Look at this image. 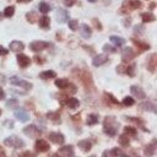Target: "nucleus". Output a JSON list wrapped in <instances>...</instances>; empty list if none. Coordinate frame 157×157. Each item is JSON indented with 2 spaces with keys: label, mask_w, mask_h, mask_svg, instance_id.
Masks as SVG:
<instances>
[{
  "label": "nucleus",
  "mask_w": 157,
  "mask_h": 157,
  "mask_svg": "<svg viewBox=\"0 0 157 157\" xmlns=\"http://www.w3.org/2000/svg\"><path fill=\"white\" fill-rule=\"evenodd\" d=\"M118 129H119V124L118 121L115 120L114 117H105L104 118V121H103V130L107 135L109 136H114L117 132H118Z\"/></svg>",
  "instance_id": "1"
},
{
  "label": "nucleus",
  "mask_w": 157,
  "mask_h": 157,
  "mask_svg": "<svg viewBox=\"0 0 157 157\" xmlns=\"http://www.w3.org/2000/svg\"><path fill=\"white\" fill-rule=\"evenodd\" d=\"M4 144L9 147H13V148H21V147H25V141L22 139H20L18 136H10L7 139L4 140Z\"/></svg>",
  "instance_id": "2"
},
{
  "label": "nucleus",
  "mask_w": 157,
  "mask_h": 157,
  "mask_svg": "<svg viewBox=\"0 0 157 157\" xmlns=\"http://www.w3.org/2000/svg\"><path fill=\"white\" fill-rule=\"evenodd\" d=\"M141 7V2L139 0H124L123 5H121V10L123 12H128V11H132V10H137Z\"/></svg>",
  "instance_id": "3"
},
{
  "label": "nucleus",
  "mask_w": 157,
  "mask_h": 157,
  "mask_svg": "<svg viewBox=\"0 0 157 157\" xmlns=\"http://www.w3.org/2000/svg\"><path fill=\"white\" fill-rule=\"evenodd\" d=\"M81 82L83 83V86L86 88H92L93 87V81H92V76L88 71H80V75H78Z\"/></svg>",
  "instance_id": "4"
},
{
  "label": "nucleus",
  "mask_w": 157,
  "mask_h": 157,
  "mask_svg": "<svg viewBox=\"0 0 157 157\" xmlns=\"http://www.w3.org/2000/svg\"><path fill=\"white\" fill-rule=\"evenodd\" d=\"M10 82H11L12 85L18 86V87H22V88H25V90H31V88H32V83H31V82L25 81V80L17 77V76H12V77H10Z\"/></svg>",
  "instance_id": "5"
},
{
  "label": "nucleus",
  "mask_w": 157,
  "mask_h": 157,
  "mask_svg": "<svg viewBox=\"0 0 157 157\" xmlns=\"http://www.w3.org/2000/svg\"><path fill=\"white\" fill-rule=\"evenodd\" d=\"M49 47V43L48 42H44V40H34L29 44V49L32 52H42L44 49H47Z\"/></svg>",
  "instance_id": "6"
},
{
  "label": "nucleus",
  "mask_w": 157,
  "mask_h": 157,
  "mask_svg": "<svg viewBox=\"0 0 157 157\" xmlns=\"http://www.w3.org/2000/svg\"><path fill=\"white\" fill-rule=\"evenodd\" d=\"M135 55H136V53L131 48H129V47H126V48H124L121 50V59H123V61H130V60H132L135 58Z\"/></svg>",
  "instance_id": "7"
},
{
  "label": "nucleus",
  "mask_w": 157,
  "mask_h": 157,
  "mask_svg": "<svg viewBox=\"0 0 157 157\" xmlns=\"http://www.w3.org/2000/svg\"><path fill=\"white\" fill-rule=\"evenodd\" d=\"M130 92H131V94H132L134 97H136L137 99H144V98H146V93L144 92V90H142L141 87L136 86V85H134V86L130 87Z\"/></svg>",
  "instance_id": "8"
},
{
  "label": "nucleus",
  "mask_w": 157,
  "mask_h": 157,
  "mask_svg": "<svg viewBox=\"0 0 157 157\" xmlns=\"http://www.w3.org/2000/svg\"><path fill=\"white\" fill-rule=\"evenodd\" d=\"M16 59H17V64L20 65V67H22V69H25V67H27L29 64H31V59L26 55V54H17V56H16Z\"/></svg>",
  "instance_id": "9"
},
{
  "label": "nucleus",
  "mask_w": 157,
  "mask_h": 157,
  "mask_svg": "<svg viewBox=\"0 0 157 157\" xmlns=\"http://www.w3.org/2000/svg\"><path fill=\"white\" fill-rule=\"evenodd\" d=\"M23 132L29 137H36V136H38L40 134V130L36 125H28V126H26L23 129Z\"/></svg>",
  "instance_id": "10"
},
{
  "label": "nucleus",
  "mask_w": 157,
  "mask_h": 157,
  "mask_svg": "<svg viewBox=\"0 0 157 157\" xmlns=\"http://www.w3.org/2000/svg\"><path fill=\"white\" fill-rule=\"evenodd\" d=\"M48 137H49V140H50L52 142L58 144V145H61V144H64V141H65L64 135L60 134V132H50V134H48Z\"/></svg>",
  "instance_id": "11"
},
{
  "label": "nucleus",
  "mask_w": 157,
  "mask_h": 157,
  "mask_svg": "<svg viewBox=\"0 0 157 157\" xmlns=\"http://www.w3.org/2000/svg\"><path fill=\"white\" fill-rule=\"evenodd\" d=\"M15 118H16V119H18L20 121L26 123V121H28V120H29V114H28L25 109L20 108V109H16V110H15Z\"/></svg>",
  "instance_id": "12"
},
{
  "label": "nucleus",
  "mask_w": 157,
  "mask_h": 157,
  "mask_svg": "<svg viewBox=\"0 0 157 157\" xmlns=\"http://www.w3.org/2000/svg\"><path fill=\"white\" fill-rule=\"evenodd\" d=\"M108 61V55L105 54H98L92 59V65L93 66H101Z\"/></svg>",
  "instance_id": "13"
},
{
  "label": "nucleus",
  "mask_w": 157,
  "mask_h": 157,
  "mask_svg": "<svg viewBox=\"0 0 157 157\" xmlns=\"http://www.w3.org/2000/svg\"><path fill=\"white\" fill-rule=\"evenodd\" d=\"M56 20L59 23H64L69 20V12L64 9H58L56 10Z\"/></svg>",
  "instance_id": "14"
},
{
  "label": "nucleus",
  "mask_w": 157,
  "mask_h": 157,
  "mask_svg": "<svg viewBox=\"0 0 157 157\" xmlns=\"http://www.w3.org/2000/svg\"><path fill=\"white\" fill-rule=\"evenodd\" d=\"M36 150L38 152H47L49 151V144L45 141V140H37L36 142Z\"/></svg>",
  "instance_id": "15"
},
{
  "label": "nucleus",
  "mask_w": 157,
  "mask_h": 157,
  "mask_svg": "<svg viewBox=\"0 0 157 157\" xmlns=\"http://www.w3.org/2000/svg\"><path fill=\"white\" fill-rule=\"evenodd\" d=\"M58 155H61V156H65V157H71L74 155V147L71 145L63 146L61 148H59Z\"/></svg>",
  "instance_id": "16"
},
{
  "label": "nucleus",
  "mask_w": 157,
  "mask_h": 157,
  "mask_svg": "<svg viewBox=\"0 0 157 157\" xmlns=\"http://www.w3.org/2000/svg\"><path fill=\"white\" fill-rule=\"evenodd\" d=\"M157 55L156 54H151L150 58L147 59V69L151 71V72H155L156 70V65H157Z\"/></svg>",
  "instance_id": "17"
},
{
  "label": "nucleus",
  "mask_w": 157,
  "mask_h": 157,
  "mask_svg": "<svg viewBox=\"0 0 157 157\" xmlns=\"http://www.w3.org/2000/svg\"><path fill=\"white\" fill-rule=\"evenodd\" d=\"M23 49H25V44L20 40H12L10 43V50H12V52L18 53V52H22Z\"/></svg>",
  "instance_id": "18"
},
{
  "label": "nucleus",
  "mask_w": 157,
  "mask_h": 157,
  "mask_svg": "<svg viewBox=\"0 0 157 157\" xmlns=\"http://www.w3.org/2000/svg\"><path fill=\"white\" fill-rule=\"evenodd\" d=\"M80 33H81V36H82L83 38H90V37L92 36V29H91V27H90L88 25L83 23V25H81V27H80Z\"/></svg>",
  "instance_id": "19"
},
{
  "label": "nucleus",
  "mask_w": 157,
  "mask_h": 157,
  "mask_svg": "<svg viewBox=\"0 0 157 157\" xmlns=\"http://www.w3.org/2000/svg\"><path fill=\"white\" fill-rule=\"evenodd\" d=\"M139 108L141 110H146V112H153L156 113V107L152 102H144V103H140L139 104Z\"/></svg>",
  "instance_id": "20"
},
{
  "label": "nucleus",
  "mask_w": 157,
  "mask_h": 157,
  "mask_svg": "<svg viewBox=\"0 0 157 157\" xmlns=\"http://www.w3.org/2000/svg\"><path fill=\"white\" fill-rule=\"evenodd\" d=\"M38 25H39V27H40L42 29H48V28L50 27V18L44 15V16H42V17L39 18Z\"/></svg>",
  "instance_id": "21"
},
{
  "label": "nucleus",
  "mask_w": 157,
  "mask_h": 157,
  "mask_svg": "<svg viewBox=\"0 0 157 157\" xmlns=\"http://www.w3.org/2000/svg\"><path fill=\"white\" fill-rule=\"evenodd\" d=\"M123 152L119 148H112V150H105L102 155V157H118L120 156Z\"/></svg>",
  "instance_id": "22"
},
{
  "label": "nucleus",
  "mask_w": 157,
  "mask_h": 157,
  "mask_svg": "<svg viewBox=\"0 0 157 157\" xmlns=\"http://www.w3.org/2000/svg\"><path fill=\"white\" fill-rule=\"evenodd\" d=\"M77 146H78L83 152H88V151L92 148V144H91V141H88V140H81V141H78Z\"/></svg>",
  "instance_id": "23"
},
{
  "label": "nucleus",
  "mask_w": 157,
  "mask_h": 157,
  "mask_svg": "<svg viewBox=\"0 0 157 157\" xmlns=\"http://www.w3.org/2000/svg\"><path fill=\"white\" fill-rule=\"evenodd\" d=\"M145 156H147V157H152L153 155H155V152H156V145H155V141H152L151 144H148L146 147H145Z\"/></svg>",
  "instance_id": "24"
},
{
  "label": "nucleus",
  "mask_w": 157,
  "mask_h": 157,
  "mask_svg": "<svg viewBox=\"0 0 157 157\" xmlns=\"http://www.w3.org/2000/svg\"><path fill=\"white\" fill-rule=\"evenodd\" d=\"M65 104H66V105H67L70 109H76V108H78V105H80V102H78V99H77V98L70 97V98H67V99H66Z\"/></svg>",
  "instance_id": "25"
},
{
  "label": "nucleus",
  "mask_w": 157,
  "mask_h": 157,
  "mask_svg": "<svg viewBox=\"0 0 157 157\" xmlns=\"http://www.w3.org/2000/svg\"><path fill=\"white\" fill-rule=\"evenodd\" d=\"M56 76V72L53 70H47V71H42L39 74V77L42 80H49V78H54Z\"/></svg>",
  "instance_id": "26"
},
{
  "label": "nucleus",
  "mask_w": 157,
  "mask_h": 157,
  "mask_svg": "<svg viewBox=\"0 0 157 157\" xmlns=\"http://www.w3.org/2000/svg\"><path fill=\"white\" fill-rule=\"evenodd\" d=\"M110 42L115 45V47H121L124 43H125V39L121 38V37H118V36H110Z\"/></svg>",
  "instance_id": "27"
},
{
  "label": "nucleus",
  "mask_w": 157,
  "mask_h": 157,
  "mask_svg": "<svg viewBox=\"0 0 157 157\" xmlns=\"http://www.w3.org/2000/svg\"><path fill=\"white\" fill-rule=\"evenodd\" d=\"M69 85H70V82L66 78H56L55 80V86L59 87V88H61V90H65Z\"/></svg>",
  "instance_id": "28"
},
{
  "label": "nucleus",
  "mask_w": 157,
  "mask_h": 157,
  "mask_svg": "<svg viewBox=\"0 0 157 157\" xmlns=\"http://www.w3.org/2000/svg\"><path fill=\"white\" fill-rule=\"evenodd\" d=\"M141 18H142L144 22H153L156 20V17H155V15L152 12H142L141 13Z\"/></svg>",
  "instance_id": "29"
},
{
  "label": "nucleus",
  "mask_w": 157,
  "mask_h": 157,
  "mask_svg": "<svg viewBox=\"0 0 157 157\" xmlns=\"http://www.w3.org/2000/svg\"><path fill=\"white\" fill-rule=\"evenodd\" d=\"M47 117H48V119H50L54 123H59L60 121V114L58 112H49L47 114Z\"/></svg>",
  "instance_id": "30"
},
{
  "label": "nucleus",
  "mask_w": 157,
  "mask_h": 157,
  "mask_svg": "<svg viewBox=\"0 0 157 157\" xmlns=\"http://www.w3.org/2000/svg\"><path fill=\"white\" fill-rule=\"evenodd\" d=\"M86 123H87L88 125H94V124H97V123H98V115H97V114H94V113L88 114Z\"/></svg>",
  "instance_id": "31"
},
{
  "label": "nucleus",
  "mask_w": 157,
  "mask_h": 157,
  "mask_svg": "<svg viewBox=\"0 0 157 157\" xmlns=\"http://www.w3.org/2000/svg\"><path fill=\"white\" fill-rule=\"evenodd\" d=\"M129 142H130V139H129L128 135L121 134V135L119 136V144H120L123 147H128V146H129Z\"/></svg>",
  "instance_id": "32"
},
{
  "label": "nucleus",
  "mask_w": 157,
  "mask_h": 157,
  "mask_svg": "<svg viewBox=\"0 0 157 157\" xmlns=\"http://www.w3.org/2000/svg\"><path fill=\"white\" fill-rule=\"evenodd\" d=\"M38 9H39V11H40L42 13H47V12H49V11H50V6H49V4H47L45 1L39 2Z\"/></svg>",
  "instance_id": "33"
},
{
  "label": "nucleus",
  "mask_w": 157,
  "mask_h": 157,
  "mask_svg": "<svg viewBox=\"0 0 157 157\" xmlns=\"http://www.w3.org/2000/svg\"><path fill=\"white\" fill-rule=\"evenodd\" d=\"M132 43H134L136 47H139V49H141V50H147V49H150V45H148L147 43H144V42H140V40H136V39H132Z\"/></svg>",
  "instance_id": "34"
},
{
  "label": "nucleus",
  "mask_w": 157,
  "mask_h": 157,
  "mask_svg": "<svg viewBox=\"0 0 157 157\" xmlns=\"http://www.w3.org/2000/svg\"><path fill=\"white\" fill-rule=\"evenodd\" d=\"M13 13H15V6L10 5V6H7V7L4 10V13H2V15H4L5 17H12Z\"/></svg>",
  "instance_id": "35"
},
{
  "label": "nucleus",
  "mask_w": 157,
  "mask_h": 157,
  "mask_svg": "<svg viewBox=\"0 0 157 157\" xmlns=\"http://www.w3.org/2000/svg\"><path fill=\"white\" fill-rule=\"evenodd\" d=\"M125 75H129V76H134V75H135V64H131V65H126Z\"/></svg>",
  "instance_id": "36"
},
{
  "label": "nucleus",
  "mask_w": 157,
  "mask_h": 157,
  "mask_svg": "<svg viewBox=\"0 0 157 157\" xmlns=\"http://www.w3.org/2000/svg\"><path fill=\"white\" fill-rule=\"evenodd\" d=\"M26 18H27V21H28V22H31V23H34V22H36V20H38V18H37V13H36V12H28V13L26 15Z\"/></svg>",
  "instance_id": "37"
},
{
  "label": "nucleus",
  "mask_w": 157,
  "mask_h": 157,
  "mask_svg": "<svg viewBox=\"0 0 157 157\" xmlns=\"http://www.w3.org/2000/svg\"><path fill=\"white\" fill-rule=\"evenodd\" d=\"M104 97H105V98L108 99V102H110L112 104L119 105V102H118V101H117V99L113 97V94H110V93H107V92H105V93H104Z\"/></svg>",
  "instance_id": "38"
},
{
  "label": "nucleus",
  "mask_w": 157,
  "mask_h": 157,
  "mask_svg": "<svg viewBox=\"0 0 157 157\" xmlns=\"http://www.w3.org/2000/svg\"><path fill=\"white\" fill-rule=\"evenodd\" d=\"M69 28H70L71 31H77V28H78V22H77V20H70V21H69Z\"/></svg>",
  "instance_id": "39"
},
{
  "label": "nucleus",
  "mask_w": 157,
  "mask_h": 157,
  "mask_svg": "<svg viewBox=\"0 0 157 157\" xmlns=\"http://www.w3.org/2000/svg\"><path fill=\"white\" fill-rule=\"evenodd\" d=\"M132 104H135L134 98H131V97H125V98L123 99V105H125V107H130V105H132Z\"/></svg>",
  "instance_id": "40"
},
{
  "label": "nucleus",
  "mask_w": 157,
  "mask_h": 157,
  "mask_svg": "<svg viewBox=\"0 0 157 157\" xmlns=\"http://www.w3.org/2000/svg\"><path fill=\"white\" fill-rule=\"evenodd\" d=\"M124 131H125V135H131V136H136V130H135L134 128H131V126H125Z\"/></svg>",
  "instance_id": "41"
},
{
  "label": "nucleus",
  "mask_w": 157,
  "mask_h": 157,
  "mask_svg": "<svg viewBox=\"0 0 157 157\" xmlns=\"http://www.w3.org/2000/svg\"><path fill=\"white\" fill-rule=\"evenodd\" d=\"M17 105H18L17 99H10L6 102V107H9V108H16Z\"/></svg>",
  "instance_id": "42"
},
{
  "label": "nucleus",
  "mask_w": 157,
  "mask_h": 157,
  "mask_svg": "<svg viewBox=\"0 0 157 157\" xmlns=\"http://www.w3.org/2000/svg\"><path fill=\"white\" fill-rule=\"evenodd\" d=\"M103 50H104L105 53H107V52H108V53H115V52H117L114 47L108 45V44H104V45H103Z\"/></svg>",
  "instance_id": "43"
},
{
  "label": "nucleus",
  "mask_w": 157,
  "mask_h": 157,
  "mask_svg": "<svg viewBox=\"0 0 157 157\" xmlns=\"http://www.w3.org/2000/svg\"><path fill=\"white\" fill-rule=\"evenodd\" d=\"M134 32H135L136 34H142V33H144V26H142V25L135 26V27H134Z\"/></svg>",
  "instance_id": "44"
},
{
  "label": "nucleus",
  "mask_w": 157,
  "mask_h": 157,
  "mask_svg": "<svg viewBox=\"0 0 157 157\" xmlns=\"http://www.w3.org/2000/svg\"><path fill=\"white\" fill-rule=\"evenodd\" d=\"M92 22H93L94 27H96L98 31H102V25H101V22H99L97 18H92Z\"/></svg>",
  "instance_id": "45"
},
{
  "label": "nucleus",
  "mask_w": 157,
  "mask_h": 157,
  "mask_svg": "<svg viewBox=\"0 0 157 157\" xmlns=\"http://www.w3.org/2000/svg\"><path fill=\"white\" fill-rule=\"evenodd\" d=\"M34 156H36L34 153H32V152H29V151H25V152L20 153L18 157H34Z\"/></svg>",
  "instance_id": "46"
},
{
  "label": "nucleus",
  "mask_w": 157,
  "mask_h": 157,
  "mask_svg": "<svg viewBox=\"0 0 157 157\" xmlns=\"http://www.w3.org/2000/svg\"><path fill=\"white\" fill-rule=\"evenodd\" d=\"M63 2H64V5H65V6L70 7V6H72V5H75V4H76V0H63Z\"/></svg>",
  "instance_id": "47"
},
{
  "label": "nucleus",
  "mask_w": 157,
  "mask_h": 157,
  "mask_svg": "<svg viewBox=\"0 0 157 157\" xmlns=\"http://www.w3.org/2000/svg\"><path fill=\"white\" fill-rule=\"evenodd\" d=\"M7 53H9V49H6V48H4L2 45H0V56L6 55Z\"/></svg>",
  "instance_id": "48"
},
{
  "label": "nucleus",
  "mask_w": 157,
  "mask_h": 157,
  "mask_svg": "<svg viewBox=\"0 0 157 157\" xmlns=\"http://www.w3.org/2000/svg\"><path fill=\"white\" fill-rule=\"evenodd\" d=\"M34 60H36V63H37V64H42V63H43L42 58H39V56H36V58H34Z\"/></svg>",
  "instance_id": "49"
},
{
  "label": "nucleus",
  "mask_w": 157,
  "mask_h": 157,
  "mask_svg": "<svg viewBox=\"0 0 157 157\" xmlns=\"http://www.w3.org/2000/svg\"><path fill=\"white\" fill-rule=\"evenodd\" d=\"M4 98H5V93H4L2 88L0 87V99H4Z\"/></svg>",
  "instance_id": "50"
},
{
  "label": "nucleus",
  "mask_w": 157,
  "mask_h": 157,
  "mask_svg": "<svg viewBox=\"0 0 157 157\" xmlns=\"http://www.w3.org/2000/svg\"><path fill=\"white\" fill-rule=\"evenodd\" d=\"M17 2H21V4H27V2H31L32 0H16Z\"/></svg>",
  "instance_id": "51"
},
{
  "label": "nucleus",
  "mask_w": 157,
  "mask_h": 157,
  "mask_svg": "<svg viewBox=\"0 0 157 157\" xmlns=\"http://www.w3.org/2000/svg\"><path fill=\"white\" fill-rule=\"evenodd\" d=\"M0 157H6V155H5L2 151H0Z\"/></svg>",
  "instance_id": "52"
},
{
  "label": "nucleus",
  "mask_w": 157,
  "mask_h": 157,
  "mask_svg": "<svg viewBox=\"0 0 157 157\" xmlns=\"http://www.w3.org/2000/svg\"><path fill=\"white\" fill-rule=\"evenodd\" d=\"M120 157H129V156H128V155H125V153H121V155H120Z\"/></svg>",
  "instance_id": "53"
},
{
  "label": "nucleus",
  "mask_w": 157,
  "mask_h": 157,
  "mask_svg": "<svg viewBox=\"0 0 157 157\" xmlns=\"http://www.w3.org/2000/svg\"><path fill=\"white\" fill-rule=\"evenodd\" d=\"M150 7H151V9H153V7H155V2H152V4L150 5Z\"/></svg>",
  "instance_id": "54"
},
{
  "label": "nucleus",
  "mask_w": 157,
  "mask_h": 157,
  "mask_svg": "<svg viewBox=\"0 0 157 157\" xmlns=\"http://www.w3.org/2000/svg\"><path fill=\"white\" fill-rule=\"evenodd\" d=\"M52 157H59V155H58V153H56V155H53V156H52Z\"/></svg>",
  "instance_id": "55"
},
{
  "label": "nucleus",
  "mask_w": 157,
  "mask_h": 157,
  "mask_svg": "<svg viewBox=\"0 0 157 157\" xmlns=\"http://www.w3.org/2000/svg\"><path fill=\"white\" fill-rule=\"evenodd\" d=\"M88 1H90V2H96L97 0H88Z\"/></svg>",
  "instance_id": "56"
},
{
  "label": "nucleus",
  "mask_w": 157,
  "mask_h": 157,
  "mask_svg": "<svg viewBox=\"0 0 157 157\" xmlns=\"http://www.w3.org/2000/svg\"><path fill=\"white\" fill-rule=\"evenodd\" d=\"M2 16H4V15H2V13H0V20L2 18Z\"/></svg>",
  "instance_id": "57"
},
{
  "label": "nucleus",
  "mask_w": 157,
  "mask_h": 157,
  "mask_svg": "<svg viewBox=\"0 0 157 157\" xmlns=\"http://www.w3.org/2000/svg\"><path fill=\"white\" fill-rule=\"evenodd\" d=\"M0 114H1V109H0Z\"/></svg>",
  "instance_id": "58"
},
{
  "label": "nucleus",
  "mask_w": 157,
  "mask_h": 157,
  "mask_svg": "<svg viewBox=\"0 0 157 157\" xmlns=\"http://www.w3.org/2000/svg\"><path fill=\"white\" fill-rule=\"evenodd\" d=\"M0 151H1V147H0Z\"/></svg>",
  "instance_id": "59"
}]
</instances>
